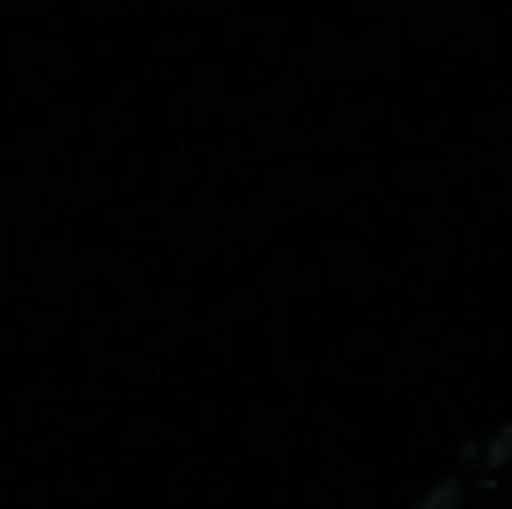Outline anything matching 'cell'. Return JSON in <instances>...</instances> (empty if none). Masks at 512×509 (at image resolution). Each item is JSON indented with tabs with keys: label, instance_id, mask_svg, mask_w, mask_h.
<instances>
[]
</instances>
